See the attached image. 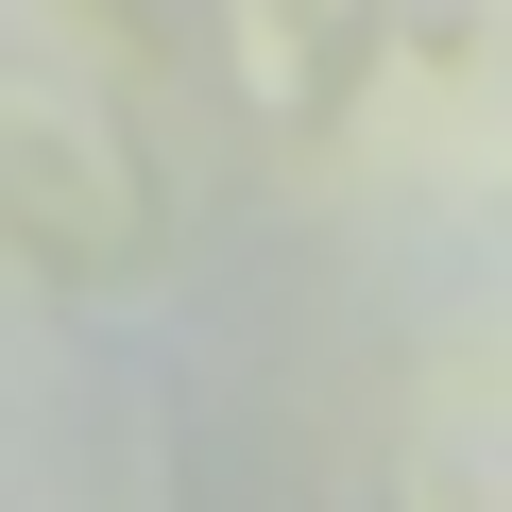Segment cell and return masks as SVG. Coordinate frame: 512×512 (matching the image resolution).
<instances>
[{"mask_svg": "<svg viewBox=\"0 0 512 512\" xmlns=\"http://www.w3.org/2000/svg\"><path fill=\"white\" fill-rule=\"evenodd\" d=\"M0 256L52 291H137L171 256V154L120 103V52L18 0H0Z\"/></svg>", "mask_w": 512, "mask_h": 512, "instance_id": "cell-1", "label": "cell"}, {"mask_svg": "<svg viewBox=\"0 0 512 512\" xmlns=\"http://www.w3.org/2000/svg\"><path fill=\"white\" fill-rule=\"evenodd\" d=\"M376 18L393 0H222V86L256 137H325L376 69Z\"/></svg>", "mask_w": 512, "mask_h": 512, "instance_id": "cell-2", "label": "cell"}]
</instances>
